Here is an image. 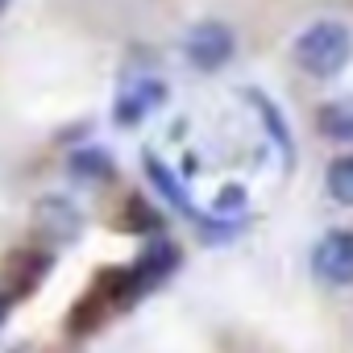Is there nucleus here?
Returning a JSON list of instances; mask_svg holds the SVG:
<instances>
[{
    "label": "nucleus",
    "instance_id": "nucleus-5",
    "mask_svg": "<svg viewBox=\"0 0 353 353\" xmlns=\"http://www.w3.org/2000/svg\"><path fill=\"white\" fill-rule=\"evenodd\" d=\"M316 125L328 141H353V96H341V100H328L320 112H316Z\"/></svg>",
    "mask_w": 353,
    "mask_h": 353
},
{
    "label": "nucleus",
    "instance_id": "nucleus-3",
    "mask_svg": "<svg viewBox=\"0 0 353 353\" xmlns=\"http://www.w3.org/2000/svg\"><path fill=\"white\" fill-rule=\"evenodd\" d=\"M312 270L328 287H353V229H332L312 250Z\"/></svg>",
    "mask_w": 353,
    "mask_h": 353
},
{
    "label": "nucleus",
    "instance_id": "nucleus-6",
    "mask_svg": "<svg viewBox=\"0 0 353 353\" xmlns=\"http://www.w3.org/2000/svg\"><path fill=\"white\" fill-rule=\"evenodd\" d=\"M38 225L50 229V233H59V237H71V233L79 229V212H75L63 196H46V200L38 204Z\"/></svg>",
    "mask_w": 353,
    "mask_h": 353
},
{
    "label": "nucleus",
    "instance_id": "nucleus-9",
    "mask_svg": "<svg viewBox=\"0 0 353 353\" xmlns=\"http://www.w3.org/2000/svg\"><path fill=\"white\" fill-rule=\"evenodd\" d=\"M5 316H9V299L0 295V324H5Z\"/></svg>",
    "mask_w": 353,
    "mask_h": 353
},
{
    "label": "nucleus",
    "instance_id": "nucleus-8",
    "mask_svg": "<svg viewBox=\"0 0 353 353\" xmlns=\"http://www.w3.org/2000/svg\"><path fill=\"white\" fill-rule=\"evenodd\" d=\"M112 162H108V154H100V150H79V154H71V174L75 179H108V170Z\"/></svg>",
    "mask_w": 353,
    "mask_h": 353
},
{
    "label": "nucleus",
    "instance_id": "nucleus-2",
    "mask_svg": "<svg viewBox=\"0 0 353 353\" xmlns=\"http://www.w3.org/2000/svg\"><path fill=\"white\" fill-rule=\"evenodd\" d=\"M183 54L200 75H212L237 54V38H233V30L225 21H196L188 42H183Z\"/></svg>",
    "mask_w": 353,
    "mask_h": 353
},
{
    "label": "nucleus",
    "instance_id": "nucleus-10",
    "mask_svg": "<svg viewBox=\"0 0 353 353\" xmlns=\"http://www.w3.org/2000/svg\"><path fill=\"white\" fill-rule=\"evenodd\" d=\"M5 9H9V0H0V13H5Z\"/></svg>",
    "mask_w": 353,
    "mask_h": 353
},
{
    "label": "nucleus",
    "instance_id": "nucleus-7",
    "mask_svg": "<svg viewBox=\"0 0 353 353\" xmlns=\"http://www.w3.org/2000/svg\"><path fill=\"white\" fill-rule=\"evenodd\" d=\"M328 196L336 200V204H345V208H353V154H345V158H336L332 166H328Z\"/></svg>",
    "mask_w": 353,
    "mask_h": 353
},
{
    "label": "nucleus",
    "instance_id": "nucleus-4",
    "mask_svg": "<svg viewBox=\"0 0 353 353\" xmlns=\"http://www.w3.org/2000/svg\"><path fill=\"white\" fill-rule=\"evenodd\" d=\"M166 104V83H158V79H137V83H129L121 96H117V125H137L145 112H154V108H162Z\"/></svg>",
    "mask_w": 353,
    "mask_h": 353
},
{
    "label": "nucleus",
    "instance_id": "nucleus-1",
    "mask_svg": "<svg viewBox=\"0 0 353 353\" xmlns=\"http://www.w3.org/2000/svg\"><path fill=\"white\" fill-rule=\"evenodd\" d=\"M295 67H303L316 79H332L353 59V30L345 21H316L295 38Z\"/></svg>",
    "mask_w": 353,
    "mask_h": 353
}]
</instances>
